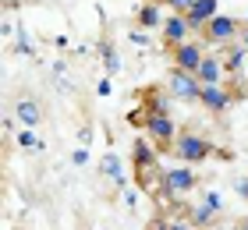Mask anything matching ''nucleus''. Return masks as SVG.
<instances>
[{
    "instance_id": "nucleus-15",
    "label": "nucleus",
    "mask_w": 248,
    "mask_h": 230,
    "mask_svg": "<svg viewBox=\"0 0 248 230\" xmlns=\"http://www.w3.org/2000/svg\"><path fill=\"white\" fill-rule=\"evenodd\" d=\"M99 61H103L107 78H114V75L121 71V53H117V46H114V43H103V46H99Z\"/></svg>"
},
{
    "instance_id": "nucleus-26",
    "label": "nucleus",
    "mask_w": 248,
    "mask_h": 230,
    "mask_svg": "<svg viewBox=\"0 0 248 230\" xmlns=\"http://www.w3.org/2000/svg\"><path fill=\"white\" fill-rule=\"evenodd\" d=\"M238 43H241V46H245V50H248V25L241 29V36H238Z\"/></svg>"
},
{
    "instance_id": "nucleus-10",
    "label": "nucleus",
    "mask_w": 248,
    "mask_h": 230,
    "mask_svg": "<svg viewBox=\"0 0 248 230\" xmlns=\"http://www.w3.org/2000/svg\"><path fill=\"white\" fill-rule=\"evenodd\" d=\"M223 71H227V67H223V57H220V53H206L195 75H199L202 85H220V82H223Z\"/></svg>"
},
{
    "instance_id": "nucleus-21",
    "label": "nucleus",
    "mask_w": 248,
    "mask_h": 230,
    "mask_svg": "<svg viewBox=\"0 0 248 230\" xmlns=\"http://www.w3.org/2000/svg\"><path fill=\"white\" fill-rule=\"evenodd\" d=\"M167 7L177 11V15H188V11L195 7V0H167Z\"/></svg>"
},
{
    "instance_id": "nucleus-12",
    "label": "nucleus",
    "mask_w": 248,
    "mask_h": 230,
    "mask_svg": "<svg viewBox=\"0 0 248 230\" xmlns=\"http://www.w3.org/2000/svg\"><path fill=\"white\" fill-rule=\"evenodd\" d=\"M131 159H135V170H139V174H149V170H156V149H153L149 142H135Z\"/></svg>"
},
{
    "instance_id": "nucleus-25",
    "label": "nucleus",
    "mask_w": 248,
    "mask_h": 230,
    "mask_svg": "<svg viewBox=\"0 0 248 230\" xmlns=\"http://www.w3.org/2000/svg\"><path fill=\"white\" fill-rule=\"evenodd\" d=\"M96 92H99V96H110V92H114V85H110V78H103V82H99V89H96Z\"/></svg>"
},
{
    "instance_id": "nucleus-31",
    "label": "nucleus",
    "mask_w": 248,
    "mask_h": 230,
    "mask_svg": "<svg viewBox=\"0 0 248 230\" xmlns=\"http://www.w3.org/2000/svg\"><path fill=\"white\" fill-rule=\"evenodd\" d=\"M234 230H241V227H234Z\"/></svg>"
},
{
    "instance_id": "nucleus-4",
    "label": "nucleus",
    "mask_w": 248,
    "mask_h": 230,
    "mask_svg": "<svg viewBox=\"0 0 248 230\" xmlns=\"http://www.w3.org/2000/svg\"><path fill=\"white\" fill-rule=\"evenodd\" d=\"M241 29H245V21L231 18V15H217L206 29H202V39L213 43V46H231V43H238Z\"/></svg>"
},
{
    "instance_id": "nucleus-17",
    "label": "nucleus",
    "mask_w": 248,
    "mask_h": 230,
    "mask_svg": "<svg viewBox=\"0 0 248 230\" xmlns=\"http://www.w3.org/2000/svg\"><path fill=\"white\" fill-rule=\"evenodd\" d=\"M245 64H248V50L241 43H231L227 46V61H223V67L227 71H245Z\"/></svg>"
},
{
    "instance_id": "nucleus-7",
    "label": "nucleus",
    "mask_w": 248,
    "mask_h": 230,
    "mask_svg": "<svg viewBox=\"0 0 248 230\" xmlns=\"http://www.w3.org/2000/svg\"><path fill=\"white\" fill-rule=\"evenodd\" d=\"M170 53H174V67H185V71H191V75L199 71L202 57H206V50H202L195 39H188V43H181V46H174Z\"/></svg>"
},
{
    "instance_id": "nucleus-27",
    "label": "nucleus",
    "mask_w": 248,
    "mask_h": 230,
    "mask_svg": "<svg viewBox=\"0 0 248 230\" xmlns=\"http://www.w3.org/2000/svg\"><path fill=\"white\" fill-rule=\"evenodd\" d=\"M170 230H188V223H170Z\"/></svg>"
},
{
    "instance_id": "nucleus-2",
    "label": "nucleus",
    "mask_w": 248,
    "mask_h": 230,
    "mask_svg": "<svg viewBox=\"0 0 248 230\" xmlns=\"http://www.w3.org/2000/svg\"><path fill=\"white\" fill-rule=\"evenodd\" d=\"M160 188H163V199L188 195V191H195V188H199V174L191 170V163L167 167V170H160Z\"/></svg>"
},
{
    "instance_id": "nucleus-3",
    "label": "nucleus",
    "mask_w": 248,
    "mask_h": 230,
    "mask_svg": "<svg viewBox=\"0 0 248 230\" xmlns=\"http://www.w3.org/2000/svg\"><path fill=\"white\" fill-rule=\"evenodd\" d=\"M170 149H174V156L181 159V163H202V159L213 156V142H209V138H202V135H195V131L177 135Z\"/></svg>"
},
{
    "instance_id": "nucleus-14",
    "label": "nucleus",
    "mask_w": 248,
    "mask_h": 230,
    "mask_svg": "<svg viewBox=\"0 0 248 230\" xmlns=\"http://www.w3.org/2000/svg\"><path fill=\"white\" fill-rule=\"evenodd\" d=\"M217 209H213V205H206V202H195V205H191V213H188V220H191V227H199V230H206V227H213V223H217Z\"/></svg>"
},
{
    "instance_id": "nucleus-24",
    "label": "nucleus",
    "mask_w": 248,
    "mask_h": 230,
    "mask_svg": "<svg viewBox=\"0 0 248 230\" xmlns=\"http://www.w3.org/2000/svg\"><path fill=\"white\" fill-rule=\"evenodd\" d=\"M234 191H238L241 199L248 202V177H238V181H234Z\"/></svg>"
},
{
    "instance_id": "nucleus-23",
    "label": "nucleus",
    "mask_w": 248,
    "mask_h": 230,
    "mask_svg": "<svg viewBox=\"0 0 248 230\" xmlns=\"http://www.w3.org/2000/svg\"><path fill=\"white\" fill-rule=\"evenodd\" d=\"M131 43H135V46H149V32H145V29H135V32H131Z\"/></svg>"
},
{
    "instance_id": "nucleus-9",
    "label": "nucleus",
    "mask_w": 248,
    "mask_h": 230,
    "mask_svg": "<svg viewBox=\"0 0 248 230\" xmlns=\"http://www.w3.org/2000/svg\"><path fill=\"white\" fill-rule=\"evenodd\" d=\"M217 15H220V0H195V7H191L185 18H188V25L195 32H202Z\"/></svg>"
},
{
    "instance_id": "nucleus-13",
    "label": "nucleus",
    "mask_w": 248,
    "mask_h": 230,
    "mask_svg": "<svg viewBox=\"0 0 248 230\" xmlns=\"http://www.w3.org/2000/svg\"><path fill=\"white\" fill-rule=\"evenodd\" d=\"M139 29H163V11L156 0H145L139 7Z\"/></svg>"
},
{
    "instance_id": "nucleus-8",
    "label": "nucleus",
    "mask_w": 248,
    "mask_h": 230,
    "mask_svg": "<svg viewBox=\"0 0 248 230\" xmlns=\"http://www.w3.org/2000/svg\"><path fill=\"white\" fill-rule=\"evenodd\" d=\"M231 99H234L231 89L220 82V85H202V99H199V103H202L209 113H223V110L231 107Z\"/></svg>"
},
{
    "instance_id": "nucleus-5",
    "label": "nucleus",
    "mask_w": 248,
    "mask_h": 230,
    "mask_svg": "<svg viewBox=\"0 0 248 230\" xmlns=\"http://www.w3.org/2000/svg\"><path fill=\"white\" fill-rule=\"evenodd\" d=\"M145 131H149V138L160 149H170L174 138H177V124L170 113H149V121H145Z\"/></svg>"
},
{
    "instance_id": "nucleus-18",
    "label": "nucleus",
    "mask_w": 248,
    "mask_h": 230,
    "mask_svg": "<svg viewBox=\"0 0 248 230\" xmlns=\"http://www.w3.org/2000/svg\"><path fill=\"white\" fill-rule=\"evenodd\" d=\"M15 142H18V149H25V153H36V149H43V142L36 138V131H32V128H21Z\"/></svg>"
},
{
    "instance_id": "nucleus-22",
    "label": "nucleus",
    "mask_w": 248,
    "mask_h": 230,
    "mask_svg": "<svg viewBox=\"0 0 248 230\" xmlns=\"http://www.w3.org/2000/svg\"><path fill=\"white\" fill-rule=\"evenodd\" d=\"M71 163H75V167H85V163H89V149H85V145L71 153Z\"/></svg>"
},
{
    "instance_id": "nucleus-28",
    "label": "nucleus",
    "mask_w": 248,
    "mask_h": 230,
    "mask_svg": "<svg viewBox=\"0 0 248 230\" xmlns=\"http://www.w3.org/2000/svg\"><path fill=\"white\" fill-rule=\"evenodd\" d=\"M238 227H241V230H248V216H245V220H238Z\"/></svg>"
},
{
    "instance_id": "nucleus-11",
    "label": "nucleus",
    "mask_w": 248,
    "mask_h": 230,
    "mask_svg": "<svg viewBox=\"0 0 248 230\" xmlns=\"http://www.w3.org/2000/svg\"><path fill=\"white\" fill-rule=\"evenodd\" d=\"M15 121L21 124V128H36V124L43 121L39 103H36V99H29V96H21V99L15 103Z\"/></svg>"
},
{
    "instance_id": "nucleus-16",
    "label": "nucleus",
    "mask_w": 248,
    "mask_h": 230,
    "mask_svg": "<svg viewBox=\"0 0 248 230\" xmlns=\"http://www.w3.org/2000/svg\"><path fill=\"white\" fill-rule=\"evenodd\" d=\"M99 174H103V177H114V181L121 184V188H124V184H128V177L121 174V159H117L114 153H107L103 159H99Z\"/></svg>"
},
{
    "instance_id": "nucleus-19",
    "label": "nucleus",
    "mask_w": 248,
    "mask_h": 230,
    "mask_svg": "<svg viewBox=\"0 0 248 230\" xmlns=\"http://www.w3.org/2000/svg\"><path fill=\"white\" fill-rule=\"evenodd\" d=\"M15 53H21V57H36V46H32V39H29V32L25 29H18V43H15Z\"/></svg>"
},
{
    "instance_id": "nucleus-20",
    "label": "nucleus",
    "mask_w": 248,
    "mask_h": 230,
    "mask_svg": "<svg viewBox=\"0 0 248 230\" xmlns=\"http://www.w3.org/2000/svg\"><path fill=\"white\" fill-rule=\"evenodd\" d=\"M202 202L213 205L217 213H223V195H220V191H206V195H202Z\"/></svg>"
},
{
    "instance_id": "nucleus-30",
    "label": "nucleus",
    "mask_w": 248,
    "mask_h": 230,
    "mask_svg": "<svg viewBox=\"0 0 248 230\" xmlns=\"http://www.w3.org/2000/svg\"><path fill=\"white\" fill-rule=\"evenodd\" d=\"M245 25H248V15H245Z\"/></svg>"
},
{
    "instance_id": "nucleus-29",
    "label": "nucleus",
    "mask_w": 248,
    "mask_h": 230,
    "mask_svg": "<svg viewBox=\"0 0 248 230\" xmlns=\"http://www.w3.org/2000/svg\"><path fill=\"white\" fill-rule=\"evenodd\" d=\"M245 78H248V64H245Z\"/></svg>"
},
{
    "instance_id": "nucleus-1",
    "label": "nucleus",
    "mask_w": 248,
    "mask_h": 230,
    "mask_svg": "<svg viewBox=\"0 0 248 230\" xmlns=\"http://www.w3.org/2000/svg\"><path fill=\"white\" fill-rule=\"evenodd\" d=\"M167 96L181 99V103H199L202 99V82L199 75L185 71V67H170L167 71Z\"/></svg>"
},
{
    "instance_id": "nucleus-6",
    "label": "nucleus",
    "mask_w": 248,
    "mask_h": 230,
    "mask_svg": "<svg viewBox=\"0 0 248 230\" xmlns=\"http://www.w3.org/2000/svg\"><path fill=\"white\" fill-rule=\"evenodd\" d=\"M160 32H163V43H167V46L174 50V46L188 43V39H191V32H195V29L188 25V18H185V15H177V11H170V15L163 18V29H160Z\"/></svg>"
}]
</instances>
